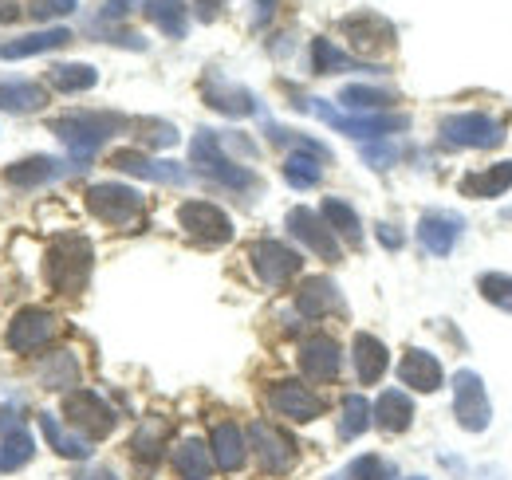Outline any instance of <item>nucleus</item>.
<instances>
[{
	"label": "nucleus",
	"instance_id": "1",
	"mask_svg": "<svg viewBox=\"0 0 512 480\" xmlns=\"http://www.w3.org/2000/svg\"><path fill=\"white\" fill-rule=\"evenodd\" d=\"M91 264H95V248L87 237H56L44 252V280L52 292L60 296H75L83 292V284L91 280Z\"/></svg>",
	"mask_w": 512,
	"mask_h": 480
},
{
	"label": "nucleus",
	"instance_id": "2",
	"mask_svg": "<svg viewBox=\"0 0 512 480\" xmlns=\"http://www.w3.org/2000/svg\"><path fill=\"white\" fill-rule=\"evenodd\" d=\"M48 130L64 142L75 158H91L111 134L123 130V119H119V115H103V111H75V115L52 119Z\"/></svg>",
	"mask_w": 512,
	"mask_h": 480
},
{
	"label": "nucleus",
	"instance_id": "3",
	"mask_svg": "<svg viewBox=\"0 0 512 480\" xmlns=\"http://www.w3.org/2000/svg\"><path fill=\"white\" fill-rule=\"evenodd\" d=\"M190 162L201 174H209V178L229 185V189H256L253 170H245V166H237V162H229V158L221 154L217 130H197V138H193V146H190Z\"/></svg>",
	"mask_w": 512,
	"mask_h": 480
},
{
	"label": "nucleus",
	"instance_id": "4",
	"mask_svg": "<svg viewBox=\"0 0 512 480\" xmlns=\"http://www.w3.org/2000/svg\"><path fill=\"white\" fill-rule=\"evenodd\" d=\"M453 414L457 425L469 433H485L493 421V402L485 394V382L477 370H457L453 374Z\"/></svg>",
	"mask_w": 512,
	"mask_h": 480
},
{
	"label": "nucleus",
	"instance_id": "5",
	"mask_svg": "<svg viewBox=\"0 0 512 480\" xmlns=\"http://www.w3.org/2000/svg\"><path fill=\"white\" fill-rule=\"evenodd\" d=\"M505 138V122L489 119L481 111H461L442 119V142L461 146V150H493Z\"/></svg>",
	"mask_w": 512,
	"mask_h": 480
},
{
	"label": "nucleus",
	"instance_id": "6",
	"mask_svg": "<svg viewBox=\"0 0 512 480\" xmlns=\"http://www.w3.org/2000/svg\"><path fill=\"white\" fill-rule=\"evenodd\" d=\"M87 209H91L103 225L127 229V225H134V217L142 213V197H138V189H130V185L99 181V185L87 189Z\"/></svg>",
	"mask_w": 512,
	"mask_h": 480
},
{
	"label": "nucleus",
	"instance_id": "7",
	"mask_svg": "<svg viewBox=\"0 0 512 480\" xmlns=\"http://www.w3.org/2000/svg\"><path fill=\"white\" fill-rule=\"evenodd\" d=\"M64 414L71 421V429H79L87 441H99V437H111L115 433V410L95 394V390H71L64 398Z\"/></svg>",
	"mask_w": 512,
	"mask_h": 480
},
{
	"label": "nucleus",
	"instance_id": "8",
	"mask_svg": "<svg viewBox=\"0 0 512 480\" xmlns=\"http://www.w3.org/2000/svg\"><path fill=\"white\" fill-rule=\"evenodd\" d=\"M339 32L347 36L351 52H359V56H383L394 48V24L379 12H351L339 20Z\"/></svg>",
	"mask_w": 512,
	"mask_h": 480
},
{
	"label": "nucleus",
	"instance_id": "9",
	"mask_svg": "<svg viewBox=\"0 0 512 480\" xmlns=\"http://www.w3.org/2000/svg\"><path fill=\"white\" fill-rule=\"evenodd\" d=\"M249 441H253L256 461H260L264 473L284 477V473L296 465V441H292L284 429H276L272 421H253V425H249Z\"/></svg>",
	"mask_w": 512,
	"mask_h": 480
},
{
	"label": "nucleus",
	"instance_id": "10",
	"mask_svg": "<svg viewBox=\"0 0 512 480\" xmlns=\"http://www.w3.org/2000/svg\"><path fill=\"white\" fill-rule=\"evenodd\" d=\"M300 107H304V111H312V115H320L331 130L351 134V138H363V142H367V138H371V142H375V138H386L390 130H402V126H406L402 115H363V119H347V115L331 111L323 99H304Z\"/></svg>",
	"mask_w": 512,
	"mask_h": 480
},
{
	"label": "nucleus",
	"instance_id": "11",
	"mask_svg": "<svg viewBox=\"0 0 512 480\" xmlns=\"http://www.w3.org/2000/svg\"><path fill=\"white\" fill-rule=\"evenodd\" d=\"M56 331H60V323H56L52 311H44V307H24V311L12 315L4 339H8V347H12L16 355H32V351H40L44 343H52Z\"/></svg>",
	"mask_w": 512,
	"mask_h": 480
},
{
	"label": "nucleus",
	"instance_id": "12",
	"mask_svg": "<svg viewBox=\"0 0 512 480\" xmlns=\"http://www.w3.org/2000/svg\"><path fill=\"white\" fill-rule=\"evenodd\" d=\"M178 225L190 233L197 244H229L233 240V221L217 209V205H209V201H186L182 209H178Z\"/></svg>",
	"mask_w": 512,
	"mask_h": 480
},
{
	"label": "nucleus",
	"instance_id": "13",
	"mask_svg": "<svg viewBox=\"0 0 512 480\" xmlns=\"http://www.w3.org/2000/svg\"><path fill=\"white\" fill-rule=\"evenodd\" d=\"M253 268L268 288H284L304 268V260H300V252H292L280 240H260V244H253Z\"/></svg>",
	"mask_w": 512,
	"mask_h": 480
},
{
	"label": "nucleus",
	"instance_id": "14",
	"mask_svg": "<svg viewBox=\"0 0 512 480\" xmlns=\"http://www.w3.org/2000/svg\"><path fill=\"white\" fill-rule=\"evenodd\" d=\"M201 99H205L213 111L229 115V119H249V115H256L253 91H245L241 83H229V79L217 75V71H209V75L201 79Z\"/></svg>",
	"mask_w": 512,
	"mask_h": 480
},
{
	"label": "nucleus",
	"instance_id": "15",
	"mask_svg": "<svg viewBox=\"0 0 512 480\" xmlns=\"http://www.w3.org/2000/svg\"><path fill=\"white\" fill-rule=\"evenodd\" d=\"M111 166L130 174V178L158 181V185H186L190 181V174L178 162H162V158H150L142 150H115L111 154Z\"/></svg>",
	"mask_w": 512,
	"mask_h": 480
},
{
	"label": "nucleus",
	"instance_id": "16",
	"mask_svg": "<svg viewBox=\"0 0 512 480\" xmlns=\"http://www.w3.org/2000/svg\"><path fill=\"white\" fill-rule=\"evenodd\" d=\"M268 406L288 421H316L323 414V398L300 382H276L268 390Z\"/></svg>",
	"mask_w": 512,
	"mask_h": 480
},
{
	"label": "nucleus",
	"instance_id": "17",
	"mask_svg": "<svg viewBox=\"0 0 512 480\" xmlns=\"http://www.w3.org/2000/svg\"><path fill=\"white\" fill-rule=\"evenodd\" d=\"M288 233H292L296 240H304L320 260H339V240H335V233L327 229V221H323L320 213L296 205V209L288 213Z\"/></svg>",
	"mask_w": 512,
	"mask_h": 480
},
{
	"label": "nucleus",
	"instance_id": "18",
	"mask_svg": "<svg viewBox=\"0 0 512 480\" xmlns=\"http://www.w3.org/2000/svg\"><path fill=\"white\" fill-rule=\"evenodd\" d=\"M300 370L312 378V382H331L339 370H343V351L335 339L327 335H316L300 347Z\"/></svg>",
	"mask_w": 512,
	"mask_h": 480
},
{
	"label": "nucleus",
	"instance_id": "19",
	"mask_svg": "<svg viewBox=\"0 0 512 480\" xmlns=\"http://www.w3.org/2000/svg\"><path fill=\"white\" fill-rule=\"evenodd\" d=\"M398 382L402 386H410V390H418V394H434V390H442V362L434 359L430 351H406L402 362H398Z\"/></svg>",
	"mask_w": 512,
	"mask_h": 480
},
{
	"label": "nucleus",
	"instance_id": "20",
	"mask_svg": "<svg viewBox=\"0 0 512 480\" xmlns=\"http://www.w3.org/2000/svg\"><path fill=\"white\" fill-rule=\"evenodd\" d=\"M209 453H213V465H217L221 473H237V469L245 465V453H249V445H245V429L233 425V421L213 425Z\"/></svg>",
	"mask_w": 512,
	"mask_h": 480
},
{
	"label": "nucleus",
	"instance_id": "21",
	"mask_svg": "<svg viewBox=\"0 0 512 480\" xmlns=\"http://www.w3.org/2000/svg\"><path fill=\"white\" fill-rule=\"evenodd\" d=\"M166 441H170V421L146 418L134 429V437H130V457H134V465L154 469L158 457H162V449H166Z\"/></svg>",
	"mask_w": 512,
	"mask_h": 480
},
{
	"label": "nucleus",
	"instance_id": "22",
	"mask_svg": "<svg viewBox=\"0 0 512 480\" xmlns=\"http://www.w3.org/2000/svg\"><path fill=\"white\" fill-rule=\"evenodd\" d=\"M64 174H67V166L60 162V158H44V154H36V158H24V162L8 166V170H4V181H8L12 189H40V185L64 178Z\"/></svg>",
	"mask_w": 512,
	"mask_h": 480
},
{
	"label": "nucleus",
	"instance_id": "23",
	"mask_svg": "<svg viewBox=\"0 0 512 480\" xmlns=\"http://www.w3.org/2000/svg\"><path fill=\"white\" fill-rule=\"evenodd\" d=\"M461 229H465V225H461V217H453V213H426V217L418 221V240H422L426 252L449 256L457 237H461Z\"/></svg>",
	"mask_w": 512,
	"mask_h": 480
},
{
	"label": "nucleus",
	"instance_id": "24",
	"mask_svg": "<svg viewBox=\"0 0 512 480\" xmlns=\"http://www.w3.org/2000/svg\"><path fill=\"white\" fill-rule=\"evenodd\" d=\"M36 445L16 418H0V473H16L32 461Z\"/></svg>",
	"mask_w": 512,
	"mask_h": 480
},
{
	"label": "nucleus",
	"instance_id": "25",
	"mask_svg": "<svg viewBox=\"0 0 512 480\" xmlns=\"http://www.w3.org/2000/svg\"><path fill=\"white\" fill-rule=\"evenodd\" d=\"M48 103L44 83H28V79H0V111L12 115H32Z\"/></svg>",
	"mask_w": 512,
	"mask_h": 480
},
{
	"label": "nucleus",
	"instance_id": "26",
	"mask_svg": "<svg viewBox=\"0 0 512 480\" xmlns=\"http://www.w3.org/2000/svg\"><path fill=\"white\" fill-rule=\"evenodd\" d=\"M351 351H355L351 359H355V374H359V382H363V386H375V382L386 374V366H390L386 347L375 339V335H367V331H363V335H355V347H351Z\"/></svg>",
	"mask_w": 512,
	"mask_h": 480
},
{
	"label": "nucleus",
	"instance_id": "27",
	"mask_svg": "<svg viewBox=\"0 0 512 480\" xmlns=\"http://www.w3.org/2000/svg\"><path fill=\"white\" fill-rule=\"evenodd\" d=\"M64 44H71V32L67 28H48V32H32V36H20L12 44H0V60H28V56L56 52Z\"/></svg>",
	"mask_w": 512,
	"mask_h": 480
},
{
	"label": "nucleus",
	"instance_id": "28",
	"mask_svg": "<svg viewBox=\"0 0 512 480\" xmlns=\"http://www.w3.org/2000/svg\"><path fill=\"white\" fill-rule=\"evenodd\" d=\"M371 421L386 429V433H402V429H410V421H414V402L402 394V390H383L379 394V402L371 406Z\"/></svg>",
	"mask_w": 512,
	"mask_h": 480
},
{
	"label": "nucleus",
	"instance_id": "29",
	"mask_svg": "<svg viewBox=\"0 0 512 480\" xmlns=\"http://www.w3.org/2000/svg\"><path fill=\"white\" fill-rule=\"evenodd\" d=\"M40 433H44V441H48L60 457H67V461H87V457H91V441H87L83 433L64 429L56 414H40Z\"/></svg>",
	"mask_w": 512,
	"mask_h": 480
},
{
	"label": "nucleus",
	"instance_id": "30",
	"mask_svg": "<svg viewBox=\"0 0 512 480\" xmlns=\"http://www.w3.org/2000/svg\"><path fill=\"white\" fill-rule=\"evenodd\" d=\"M335 307H339V292H335V284H331L327 276H312V280L300 284V292H296V311H300V315L323 319V315L335 311Z\"/></svg>",
	"mask_w": 512,
	"mask_h": 480
},
{
	"label": "nucleus",
	"instance_id": "31",
	"mask_svg": "<svg viewBox=\"0 0 512 480\" xmlns=\"http://www.w3.org/2000/svg\"><path fill=\"white\" fill-rule=\"evenodd\" d=\"M170 465H174V473H178L182 480H209V473H213V453H209L205 441L186 437V441L174 449Z\"/></svg>",
	"mask_w": 512,
	"mask_h": 480
},
{
	"label": "nucleus",
	"instance_id": "32",
	"mask_svg": "<svg viewBox=\"0 0 512 480\" xmlns=\"http://www.w3.org/2000/svg\"><path fill=\"white\" fill-rule=\"evenodd\" d=\"M509 189H512V162H497V166H489V170H481V174H465V178H461V193H465V197H477V201L501 197V193H509Z\"/></svg>",
	"mask_w": 512,
	"mask_h": 480
},
{
	"label": "nucleus",
	"instance_id": "33",
	"mask_svg": "<svg viewBox=\"0 0 512 480\" xmlns=\"http://www.w3.org/2000/svg\"><path fill=\"white\" fill-rule=\"evenodd\" d=\"M146 20L158 28V32H166L170 40H182L186 36V28H190V12H186V0H146Z\"/></svg>",
	"mask_w": 512,
	"mask_h": 480
},
{
	"label": "nucleus",
	"instance_id": "34",
	"mask_svg": "<svg viewBox=\"0 0 512 480\" xmlns=\"http://www.w3.org/2000/svg\"><path fill=\"white\" fill-rule=\"evenodd\" d=\"M36 378H40L44 390H67V386L79 382V359L71 351H52L36 366Z\"/></svg>",
	"mask_w": 512,
	"mask_h": 480
},
{
	"label": "nucleus",
	"instance_id": "35",
	"mask_svg": "<svg viewBox=\"0 0 512 480\" xmlns=\"http://www.w3.org/2000/svg\"><path fill=\"white\" fill-rule=\"evenodd\" d=\"M320 217L327 221V229H331L335 237H343L347 244H363V221H359V213H355L347 201L327 197L320 209Z\"/></svg>",
	"mask_w": 512,
	"mask_h": 480
},
{
	"label": "nucleus",
	"instance_id": "36",
	"mask_svg": "<svg viewBox=\"0 0 512 480\" xmlns=\"http://www.w3.org/2000/svg\"><path fill=\"white\" fill-rule=\"evenodd\" d=\"M48 83L64 95H79L99 83V71L91 63H56V67H48Z\"/></svg>",
	"mask_w": 512,
	"mask_h": 480
},
{
	"label": "nucleus",
	"instance_id": "37",
	"mask_svg": "<svg viewBox=\"0 0 512 480\" xmlns=\"http://www.w3.org/2000/svg\"><path fill=\"white\" fill-rule=\"evenodd\" d=\"M367 429H371V402L363 394H347L343 406H339V437L343 441H355Z\"/></svg>",
	"mask_w": 512,
	"mask_h": 480
},
{
	"label": "nucleus",
	"instance_id": "38",
	"mask_svg": "<svg viewBox=\"0 0 512 480\" xmlns=\"http://www.w3.org/2000/svg\"><path fill=\"white\" fill-rule=\"evenodd\" d=\"M312 67H316V75H335V71H379V67H367V63L343 56L331 40H316V44H312Z\"/></svg>",
	"mask_w": 512,
	"mask_h": 480
},
{
	"label": "nucleus",
	"instance_id": "39",
	"mask_svg": "<svg viewBox=\"0 0 512 480\" xmlns=\"http://www.w3.org/2000/svg\"><path fill=\"white\" fill-rule=\"evenodd\" d=\"M320 162L323 158L304 154V150L288 154V162H284V178H288V185H296V189H312V185H320V178H323Z\"/></svg>",
	"mask_w": 512,
	"mask_h": 480
},
{
	"label": "nucleus",
	"instance_id": "40",
	"mask_svg": "<svg viewBox=\"0 0 512 480\" xmlns=\"http://www.w3.org/2000/svg\"><path fill=\"white\" fill-rule=\"evenodd\" d=\"M339 103H343V107H351V111H383V107L394 103V95H390V91H379V87L351 83V87H343V91H339Z\"/></svg>",
	"mask_w": 512,
	"mask_h": 480
},
{
	"label": "nucleus",
	"instance_id": "41",
	"mask_svg": "<svg viewBox=\"0 0 512 480\" xmlns=\"http://www.w3.org/2000/svg\"><path fill=\"white\" fill-rule=\"evenodd\" d=\"M394 477V469L386 465L383 457H375V453H367V457H359V461H351L343 473H335L331 480H390Z\"/></svg>",
	"mask_w": 512,
	"mask_h": 480
},
{
	"label": "nucleus",
	"instance_id": "42",
	"mask_svg": "<svg viewBox=\"0 0 512 480\" xmlns=\"http://www.w3.org/2000/svg\"><path fill=\"white\" fill-rule=\"evenodd\" d=\"M477 288H481L485 300L497 303L501 311H512V276H505V272H485L477 280Z\"/></svg>",
	"mask_w": 512,
	"mask_h": 480
},
{
	"label": "nucleus",
	"instance_id": "43",
	"mask_svg": "<svg viewBox=\"0 0 512 480\" xmlns=\"http://www.w3.org/2000/svg\"><path fill=\"white\" fill-rule=\"evenodd\" d=\"M134 130H142V142H150V146H158V150L178 142V130L162 119H138L134 122Z\"/></svg>",
	"mask_w": 512,
	"mask_h": 480
},
{
	"label": "nucleus",
	"instance_id": "44",
	"mask_svg": "<svg viewBox=\"0 0 512 480\" xmlns=\"http://www.w3.org/2000/svg\"><path fill=\"white\" fill-rule=\"evenodd\" d=\"M75 4L79 0H28V12L36 20H60L67 12H75Z\"/></svg>",
	"mask_w": 512,
	"mask_h": 480
},
{
	"label": "nucleus",
	"instance_id": "45",
	"mask_svg": "<svg viewBox=\"0 0 512 480\" xmlns=\"http://www.w3.org/2000/svg\"><path fill=\"white\" fill-rule=\"evenodd\" d=\"M394 158H398V150H394V146H375V150H367V162H371L375 170H386Z\"/></svg>",
	"mask_w": 512,
	"mask_h": 480
},
{
	"label": "nucleus",
	"instance_id": "46",
	"mask_svg": "<svg viewBox=\"0 0 512 480\" xmlns=\"http://www.w3.org/2000/svg\"><path fill=\"white\" fill-rule=\"evenodd\" d=\"M193 4H197V16L201 20H217L221 8H225V0H193Z\"/></svg>",
	"mask_w": 512,
	"mask_h": 480
},
{
	"label": "nucleus",
	"instance_id": "47",
	"mask_svg": "<svg viewBox=\"0 0 512 480\" xmlns=\"http://www.w3.org/2000/svg\"><path fill=\"white\" fill-rule=\"evenodd\" d=\"M130 8H134V0H107V4H103V16H107V20H119V16H127Z\"/></svg>",
	"mask_w": 512,
	"mask_h": 480
},
{
	"label": "nucleus",
	"instance_id": "48",
	"mask_svg": "<svg viewBox=\"0 0 512 480\" xmlns=\"http://www.w3.org/2000/svg\"><path fill=\"white\" fill-rule=\"evenodd\" d=\"M20 16V4L16 0H0V24H12Z\"/></svg>",
	"mask_w": 512,
	"mask_h": 480
},
{
	"label": "nucleus",
	"instance_id": "49",
	"mask_svg": "<svg viewBox=\"0 0 512 480\" xmlns=\"http://www.w3.org/2000/svg\"><path fill=\"white\" fill-rule=\"evenodd\" d=\"M379 240H383L386 248H398V244H402V237H398L390 225H379Z\"/></svg>",
	"mask_w": 512,
	"mask_h": 480
},
{
	"label": "nucleus",
	"instance_id": "50",
	"mask_svg": "<svg viewBox=\"0 0 512 480\" xmlns=\"http://www.w3.org/2000/svg\"><path fill=\"white\" fill-rule=\"evenodd\" d=\"M75 480H119L111 469H87V473H79Z\"/></svg>",
	"mask_w": 512,
	"mask_h": 480
},
{
	"label": "nucleus",
	"instance_id": "51",
	"mask_svg": "<svg viewBox=\"0 0 512 480\" xmlns=\"http://www.w3.org/2000/svg\"><path fill=\"white\" fill-rule=\"evenodd\" d=\"M253 4H256V16L264 20V16H272V12H276V4H280V0H253Z\"/></svg>",
	"mask_w": 512,
	"mask_h": 480
},
{
	"label": "nucleus",
	"instance_id": "52",
	"mask_svg": "<svg viewBox=\"0 0 512 480\" xmlns=\"http://www.w3.org/2000/svg\"><path fill=\"white\" fill-rule=\"evenodd\" d=\"M509 217H512V209H509Z\"/></svg>",
	"mask_w": 512,
	"mask_h": 480
}]
</instances>
